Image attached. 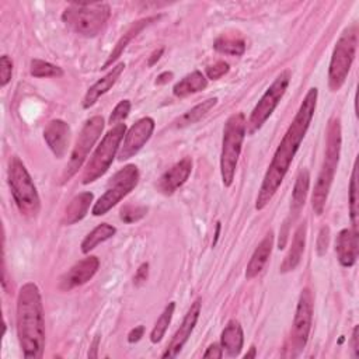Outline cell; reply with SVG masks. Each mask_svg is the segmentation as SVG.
Segmentation results:
<instances>
[{
  "mask_svg": "<svg viewBox=\"0 0 359 359\" xmlns=\"http://www.w3.org/2000/svg\"><path fill=\"white\" fill-rule=\"evenodd\" d=\"M317 95H318V91L316 87H311L307 91L292 123L285 132L278 149L275 150L272 161L264 175L261 188L257 195V201H255L257 210H262L269 203V201L273 198L278 188L280 187L285 175L287 174L289 167L293 161V157L299 150L300 143L304 139L306 132L310 126V122L314 116Z\"/></svg>",
  "mask_w": 359,
  "mask_h": 359,
  "instance_id": "cell-1",
  "label": "cell"
},
{
  "mask_svg": "<svg viewBox=\"0 0 359 359\" xmlns=\"http://www.w3.org/2000/svg\"><path fill=\"white\" fill-rule=\"evenodd\" d=\"M17 335L22 355L39 359L45 348V317L39 287L34 282L21 286L17 296Z\"/></svg>",
  "mask_w": 359,
  "mask_h": 359,
  "instance_id": "cell-2",
  "label": "cell"
},
{
  "mask_svg": "<svg viewBox=\"0 0 359 359\" xmlns=\"http://www.w3.org/2000/svg\"><path fill=\"white\" fill-rule=\"evenodd\" d=\"M341 121L339 118H332L327 126L325 136V153L321 170L318 172L314 191L311 195V206L316 215H321L334 181V175L338 167L339 154H341Z\"/></svg>",
  "mask_w": 359,
  "mask_h": 359,
  "instance_id": "cell-3",
  "label": "cell"
},
{
  "mask_svg": "<svg viewBox=\"0 0 359 359\" xmlns=\"http://www.w3.org/2000/svg\"><path fill=\"white\" fill-rule=\"evenodd\" d=\"M109 15L107 3H70L63 10L62 20L76 34L93 38L105 28Z\"/></svg>",
  "mask_w": 359,
  "mask_h": 359,
  "instance_id": "cell-4",
  "label": "cell"
},
{
  "mask_svg": "<svg viewBox=\"0 0 359 359\" xmlns=\"http://www.w3.org/2000/svg\"><path fill=\"white\" fill-rule=\"evenodd\" d=\"M245 133V115L243 112L230 115L224 123L220 153V174L224 187L233 184Z\"/></svg>",
  "mask_w": 359,
  "mask_h": 359,
  "instance_id": "cell-5",
  "label": "cell"
},
{
  "mask_svg": "<svg viewBox=\"0 0 359 359\" xmlns=\"http://www.w3.org/2000/svg\"><path fill=\"white\" fill-rule=\"evenodd\" d=\"M7 175L11 195L20 213L28 217L36 216L41 209L39 195L28 170L18 157L14 156L10 160Z\"/></svg>",
  "mask_w": 359,
  "mask_h": 359,
  "instance_id": "cell-6",
  "label": "cell"
},
{
  "mask_svg": "<svg viewBox=\"0 0 359 359\" xmlns=\"http://www.w3.org/2000/svg\"><path fill=\"white\" fill-rule=\"evenodd\" d=\"M358 48V24L345 28L338 38L328 67V86L331 91H338L349 74Z\"/></svg>",
  "mask_w": 359,
  "mask_h": 359,
  "instance_id": "cell-7",
  "label": "cell"
},
{
  "mask_svg": "<svg viewBox=\"0 0 359 359\" xmlns=\"http://www.w3.org/2000/svg\"><path fill=\"white\" fill-rule=\"evenodd\" d=\"M125 132H126L125 123H116L104 135L101 143L90 156V160L84 167V171L81 175L83 184H90L98 180L100 177H102L108 171V168L114 161V157L119 151L121 142L123 140Z\"/></svg>",
  "mask_w": 359,
  "mask_h": 359,
  "instance_id": "cell-8",
  "label": "cell"
},
{
  "mask_svg": "<svg viewBox=\"0 0 359 359\" xmlns=\"http://www.w3.org/2000/svg\"><path fill=\"white\" fill-rule=\"evenodd\" d=\"M292 74L290 70L280 72L276 79L272 81V84L266 88V91L262 94L261 100L254 107L248 121H245V132L248 135H254L257 130L262 128V125L266 122V119L272 115L275 108L278 107L279 101L285 95L289 83H290Z\"/></svg>",
  "mask_w": 359,
  "mask_h": 359,
  "instance_id": "cell-9",
  "label": "cell"
},
{
  "mask_svg": "<svg viewBox=\"0 0 359 359\" xmlns=\"http://www.w3.org/2000/svg\"><path fill=\"white\" fill-rule=\"evenodd\" d=\"M139 182V170L135 164H128L116 171L108 182L107 191L93 205L91 213L94 216H102L121 202Z\"/></svg>",
  "mask_w": 359,
  "mask_h": 359,
  "instance_id": "cell-10",
  "label": "cell"
},
{
  "mask_svg": "<svg viewBox=\"0 0 359 359\" xmlns=\"http://www.w3.org/2000/svg\"><path fill=\"white\" fill-rule=\"evenodd\" d=\"M104 129V119L100 115L91 116L87 119L77 136V140L73 146V150L70 153V158L66 164V168L62 175V182L69 181L77 171L81 168L83 163L86 161L90 150L101 136Z\"/></svg>",
  "mask_w": 359,
  "mask_h": 359,
  "instance_id": "cell-11",
  "label": "cell"
},
{
  "mask_svg": "<svg viewBox=\"0 0 359 359\" xmlns=\"http://www.w3.org/2000/svg\"><path fill=\"white\" fill-rule=\"evenodd\" d=\"M313 293L309 287H304L300 292L294 318H293V325H292V332H290V339H289V355L290 356H297L306 346L309 334L311 330V321H313Z\"/></svg>",
  "mask_w": 359,
  "mask_h": 359,
  "instance_id": "cell-12",
  "label": "cell"
},
{
  "mask_svg": "<svg viewBox=\"0 0 359 359\" xmlns=\"http://www.w3.org/2000/svg\"><path fill=\"white\" fill-rule=\"evenodd\" d=\"M154 130V119L150 116H144L135 122L129 130L125 133L123 143L118 151V160L123 161L133 157L140 149L146 144Z\"/></svg>",
  "mask_w": 359,
  "mask_h": 359,
  "instance_id": "cell-13",
  "label": "cell"
},
{
  "mask_svg": "<svg viewBox=\"0 0 359 359\" xmlns=\"http://www.w3.org/2000/svg\"><path fill=\"white\" fill-rule=\"evenodd\" d=\"M201 307H202V303H201V299H196L191 307L188 309L180 328L175 331V334L172 335L170 344L167 345L165 351L163 352V358H175L182 346L185 345V342L188 341V338L191 337L195 325H196V321L199 318V314H201Z\"/></svg>",
  "mask_w": 359,
  "mask_h": 359,
  "instance_id": "cell-14",
  "label": "cell"
},
{
  "mask_svg": "<svg viewBox=\"0 0 359 359\" xmlns=\"http://www.w3.org/2000/svg\"><path fill=\"white\" fill-rule=\"evenodd\" d=\"M100 261L95 255H90L74 264L59 280V287L65 292L87 283L98 271Z\"/></svg>",
  "mask_w": 359,
  "mask_h": 359,
  "instance_id": "cell-15",
  "label": "cell"
},
{
  "mask_svg": "<svg viewBox=\"0 0 359 359\" xmlns=\"http://www.w3.org/2000/svg\"><path fill=\"white\" fill-rule=\"evenodd\" d=\"M70 126L63 119H52L43 129V139L56 158L65 157L70 142Z\"/></svg>",
  "mask_w": 359,
  "mask_h": 359,
  "instance_id": "cell-16",
  "label": "cell"
},
{
  "mask_svg": "<svg viewBox=\"0 0 359 359\" xmlns=\"http://www.w3.org/2000/svg\"><path fill=\"white\" fill-rule=\"evenodd\" d=\"M192 171L191 157H184L175 163L170 170H167L157 182V189L164 195L174 194L180 187H182Z\"/></svg>",
  "mask_w": 359,
  "mask_h": 359,
  "instance_id": "cell-17",
  "label": "cell"
},
{
  "mask_svg": "<svg viewBox=\"0 0 359 359\" xmlns=\"http://www.w3.org/2000/svg\"><path fill=\"white\" fill-rule=\"evenodd\" d=\"M335 252L342 266H352L358 259V231L353 229L341 230L335 240Z\"/></svg>",
  "mask_w": 359,
  "mask_h": 359,
  "instance_id": "cell-18",
  "label": "cell"
},
{
  "mask_svg": "<svg viewBox=\"0 0 359 359\" xmlns=\"http://www.w3.org/2000/svg\"><path fill=\"white\" fill-rule=\"evenodd\" d=\"M123 69H125V63L121 62V63L115 65L104 77H101L98 81H95L87 90V93H86V95L83 98V108L87 109L90 107H93L98 101V98L101 95H104L107 91H109L114 87V84L118 81V79L122 74Z\"/></svg>",
  "mask_w": 359,
  "mask_h": 359,
  "instance_id": "cell-19",
  "label": "cell"
},
{
  "mask_svg": "<svg viewBox=\"0 0 359 359\" xmlns=\"http://www.w3.org/2000/svg\"><path fill=\"white\" fill-rule=\"evenodd\" d=\"M272 245H273V231L269 230L265 234V237L261 240V243L257 245V248L254 250V252L250 258V262L247 264V269H245L247 279L255 278L262 271V268L265 266V264L268 262V258L271 255Z\"/></svg>",
  "mask_w": 359,
  "mask_h": 359,
  "instance_id": "cell-20",
  "label": "cell"
},
{
  "mask_svg": "<svg viewBox=\"0 0 359 359\" xmlns=\"http://www.w3.org/2000/svg\"><path fill=\"white\" fill-rule=\"evenodd\" d=\"M306 233H307V224H306V222H303L302 224H299V227L294 231L292 245L280 264V272H283V273L290 272V271L296 269V266L299 265L302 255L304 252Z\"/></svg>",
  "mask_w": 359,
  "mask_h": 359,
  "instance_id": "cell-21",
  "label": "cell"
},
{
  "mask_svg": "<svg viewBox=\"0 0 359 359\" xmlns=\"http://www.w3.org/2000/svg\"><path fill=\"white\" fill-rule=\"evenodd\" d=\"M244 344V334L237 320H230L220 335L222 349L231 358L238 356Z\"/></svg>",
  "mask_w": 359,
  "mask_h": 359,
  "instance_id": "cell-22",
  "label": "cell"
},
{
  "mask_svg": "<svg viewBox=\"0 0 359 359\" xmlns=\"http://www.w3.org/2000/svg\"><path fill=\"white\" fill-rule=\"evenodd\" d=\"M158 18H160V15H153V17H147V18H143V20H139V21L133 22V24L126 29V32L118 39L115 48L112 49V52L109 53L108 59H107L105 63L102 65V69L111 66V65L122 55V52H123V50L126 49V46L129 45V42H130L142 29H144L147 25H150L151 22L157 21Z\"/></svg>",
  "mask_w": 359,
  "mask_h": 359,
  "instance_id": "cell-23",
  "label": "cell"
},
{
  "mask_svg": "<svg viewBox=\"0 0 359 359\" xmlns=\"http://www.w3.org/2000/svg\"><path fill=\"white\" fill-rule=\"evenodd\" d=\"M93 198L94 195L91 192H81L76 195L66 206V210L62 217V223L65 226H70L80 222L87 215L90 205L93 202Z\"/></svg>",
  "mask_w": 359,
  "mask_h": 359,
  "instance_id": "cell-24",
  "label": "cell"
},
{
  "mask_svg": "<svg viewBox=\"0 0 359 359\" xmlns=\"http://www.w3.org/2000/svg\"><path fill=\"white\" fill-rule=\"evenodd\" d=\"M208 87V79L202 74V72L195 70L189 74H187L184 79H181L174 87L172 93L178 98H184L187 95L199 93Z\"/></svg>",
  "mask_w": 359,
  "mask_h": 359,
  "instance_id": "cell-25",
  "label": "cell"
},
{
  "mask_svg": "<svg viewBox=\"0 0 359 359\" xmlns=\"http://www.w3.org/2000/svg\"><path fill=\"white\" fill-rule=\"evenodd\" d=\"M309 187H310V172L307 168H302L296 177L293 192H292V209H290V216L293 215L292 220H294L300 209L304 206V202L309 194Z\"/></svg>",
  "mask_w": 359,
  "mask_h": 359,
  "instance_id": "cell-26",
  "label": "cell"
},
{
  "mask_svg": "<svg viewBox=\"0 0 359 359\" xmlns=\"http://www.w3.org/2000/svg\"><path fill=\"white\" fill-rule=\"evenodd\" d=\"M116 233V229L108 223H101L95 229H93L86 238L81 241V252L88 254L91 250H94L98 244L107 241Z\"/></svg>",
  "mask_w": 359,
  "mask_h": 359,
  "instance_id": "cell-27",
  "label": "cell"
},
{
  "mask_svg": "<svg viewBox=\"0 0 359 359\" xmlns=\"http://www.w3.org/2000/svg\"><path fill=\"white\" fill-rule=\"evenodd\" d=\"M217 104V97L213 98H208L202 102H199L198 105H195L194 108H191L189 111H187L182 116H180L175 122L177 128H185L189 126L192 123H196L198 121H201L215 105Z\"/></svg>",
  "mask_w": 359,
  "mask_h": 359,
  "instance_id": "cell-28",
  "label": "cell"
},
{
  "mask_svg": "<svg viewBox=\"0 0 359 359\" xmlns=\"http://www.w3.org/2000/svg\"><path fill=\"white\" fill-rule=\"evenodd\" d=\"M213 48L224 55H231V56H240L244 53L245 50V42L243 38L240 36H234V35H222L219 36L215 43Z\"/></svg>",
  "mask_w": 359,
  "mask_h": 359,
  "instance_id": "cell-29",
  "label": "cell"
},
{
  "mask_svg": "<svg viewBox=\"0 0 359 359\" xmlns=\"http://www.w3.org/2000/svg\"><path fill=\"white\" fill-rule=\"evenodd\" d=\"M174 310H175V303L174 302H170L165 309L163 310V313L160 314V317L157 318L151 332H150V341L153 344H157L163 339L170 323H171V318H172V314H174Z\"/></svg>",
  "mask_w": 359,
  "mask_h": 359,
  "instance_id": "cell-30",
  "label": "cell"
},
{
  "mask_svg": "<svg viewBox=\"0 0 359 359\" xmlns=\"http://www.w3.org/2000/svg\"><path fill=\"white\" fill-rule=\"evenodd\" d=\"M349 216L352 229L358 231V216H359V191H358V167L353 164L351 182H349Z\"/></svg>",
  "mask_w": 359,
  "mask_h": 359,
  "instance_id": "cell-31",
  "label": "cell"
},
{
  "mask_svg": "<svg viewBox=\"0 0 359 359\" xmlns=\"http://www.w3.org/2000/svg\"><path fill=\"white\" fill-rule=\"evenodd\" d=\"M29 73L34 77H60L63 74V70L42 59H32L29 63Z\"/></svg>",
  "mask_w": 359,
  "mask_h": 359,
  "instance_id": "cell-32",
  "label": "cell"
},
{
  "mask_svg": "<svg viewBox=\"0 0 359 359\" xmlns=\"http://www.w3.org/2000/svg\"><path fill=\"white\" fill-rule=\"evenodd\" d=\"M147 213L146 206H133V205H125L121 209V220L125 223H133L144 217Z\"/></svg>",
  "mask_w": 359,
  "mask_h": 359,
  "instance_id": "cell-33",
  "label": "cell"
},
{
  "mask_svg": "<svg viewBox=\"0 0 359 359\" xmlns=\"http://www.w3.org/2000/svg\"><path fill=\"white\" fill-rule=\"evenodd\" d=\"M129 111H130V101L129 100H122L119 101L115 108L112 109V114L109 115V119L108 122L112 125H116V123H121V121L126 119L128 115H129Z\"/></svg>",
  "mask_w": 359,
  "mask_h": 359,
  "instance_id": "cell-34",
  "label": "cell"
},
{
  "mask_svg": "<svg viewBox=\"0 0 359 359\" xmlns=\"http://www.w3.org/2000/svg\"><path fill=\"white\" fill-rule=\"evenodd\" d=\"M11 74H13V62L7 55H3L0 57V86L1 87H6L10 83Z\"/></svg>",
  "mask_w": 359,
  "mask_h": 359,
  "instance_id": "cell-35",
  "label": "cell"
},
{
  "mask_svg": "<svg viewBox=\"0 0 359 359\" xmlns=\"http://www.w3.org/2000/svg\"><path fill=\"white\" fill-rule=\"evenodd\" d=\"M330 245V227L325 224L320 229L317 236V254L321 257L327 252Z\"/></svg>",
  "mask_w": 359,
  "mask_h": 359,
  "instance_id": "cell-36",
  "label": "cell"
},
{
  "mask_svg": "<svg viewBox=\"0 0 359 359\" xmlns=\"http://www.w3.org/2000/svg\"><path fill=\"white\" fill-rule=\"evenodd\" d=\"M227 72H229V65L223 60H219L206 69V76L210 80H217L222 76H224Z\"/></svg>",
  "mask_w": 359,
  "mask_h": 359,
  "instance_id": "cell-37",
  "label": "cell"
},
{
  "mask_svg": "<svg viewBox=\"0 0 359 359\" xmlns=\"http://www.w3.org/2000/svg\"><path fill=\"white\" fill-rule=\"evenodd\" d=\"M147 275H149V264H147V262H143V264L137 268V271H136V273H135V276H133V283H135L136 286L144 283L146 279H147Z\"/></svg>",
  "mask_w": 359,
  "mask_h": 359,
  "instance_id": "cell-38",
  "label": "cell"
},
{
  "mask_svg": "<svg viewBox=\"0 0 359 359\" xmlns=\"http://www.w3.org/2000/svg\"><path fill=\"white\" fill-rule=\"evenodd\" d=\"M223 356V349L217 344L209 345V348L205 351L203 358H213V359H220Z\"/></svg>",
  "mask_w": 359,
  "mask_h": 359,
  "instance_id": "cell-39",
  "label": "cell"
},
{
  "mask_svg": "<svg viewBox=\"0 0 359 359\" xmlns=\"http://www.w3.org/2000/svg\"><path fill=\"white\" fill-rule=\"evenodd\" d=\"M143 332H144V327L143 325H137V327L132 328L130 332L128 334V342H130V344L137 342L143 337Z\"/></svg>",
  "mask_w": 359,
  "mask_h": 359,
  "instance_id": "cell-40",
  "label": "cell"
},
{
  "mask_svg": "<svg viewBox=\"0 0 359 359\" xmlns=\"http://www.w3.org/2000/svg\"><path fill=\"white\" fill-rule=\"evenodd\" d=\"M359 328L358 325L352 331V356L358 358L359 356Z\"/></svg>",
  "mask_w": 359,
  "mask_h": 359,
  "instance_id": "cell-41",
  "label": "cell"
},
{
  "mask_svg": "<svg viewBox=\"0 0 359 359\" xmlns=\"http://www.w3.org/2000/svg\"><path fill=\"white\" fill-rule=\"evenodd\" d=\"M163 52H164V48H160V49L154 50V52L150 55V57H149V60H147V65H149V66H153V65H156V62H157V60L161 57Z\"/></svg>",
  "mask_w": 359,
  "mask_h": 359,
  "instance_id": "cell-42",
  "label": "cell"
},
{
  "mask_svg": "<svg viewBox=\"0 0 359 359\" xmlns=\"http://www.w3.org/2000/svg\"><path fill=\"white\" fill-rule=\"evenodd\" d=\"M172 79V73L171 72H163L161 74H158L157 76V80H156V84H165V83H168L170 80Z\"/></svg>",
  "mask_w": 359,
  "mask_h": 359,
  "instance_id": "cell-43",
  "label": "cell"
},
{
  "mask_svg": "<svg viewBox=\"0 0 359 359\" xmlns=\"http://www.w3.org/2000/svg\"><path fill=\"white\" fill-rule=\"evenodd\" d=\"M98 342H100V337L97 335L95 339L93 341V345H91V351H88V358H97V346H98Z\"/></svg>",
  "mask_w": 359,
  "mask_h": 359,
  "instance_id": "cell-44",
  "label": "cell"
},
{
  "mask_svg": "<svg viewBox=\"0 0 359 359\" xmlns=\"http://www.w3.org/2000/svg\"><path fill=\"white\" fill-rule=\"evenodd\" d=\"M257 356V349H255V346H251L250 348V351L244 355V358L245 359H250V358H255Z\"/></svg>",
  "mask_w": 359,
  "mask_h": 359,
  "instance_id": "cell-45",
  "label": "cell"
},
{
  "mask_svg": "<svg viewBox=\"0 0 359 359\" xmlns=\"http://www.w3.org/2000/svg\"><path fill=\"white\" fill-rule=\"evenodd\" d=\"M219 231H220V223H217L216 224V236H215V241H213V245L216 244V241H217V237H219Z\"/></svg>",
  "mask_w": 359,
  "mask_h": 359,
  "instance_id": "cell-46",
  "label": "cell"
}]
</instances>
